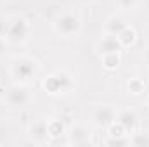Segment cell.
<instances>
[{"instance_id":"obj_1","label":"cell","mask_w":149,"mask_h":147,"mask_svg":"<svg viewBox=\"0 0 149 147\" xmlns=\"http://www.w3.org/2000/svg\"><path fill=\"white\" fill-rule=\"evenodd\" d=\"M42 87L49 95L59 97V95L71 94L76 83H74V76L68 69H56L42 81Z\"/></svg>"},{"instance_id":"obj_2","label":"cell","mask_w":149,"mask_h":147,"mask_svg":"<svg viewBox=\"0 0 149 147\" xmlns=\"http://www.w3.org/2000/svg\"><path fill=\"white\" fill-rule=\"evenodd\" d=\"M40 71V64L37 59L30 55H19L14 57L10 62V76L16 80V83H30L37 78Z\"/></svg>"},{"instance_id":"obj_3","label":"cell","mask_w":149,"mask_h":147,"mask_svg":"<svg viewBox=\"0 0 149 147\" xmlns=\"http://www.w3.org/2000/svg\"><path fill=\"white\" fill-rule=\"evenodd\" d=\"M54 31L59 35L61 38H76L81 33L83 23L80 19L78 14L74 12H64L61 16H57L52 23Z\"/></svg>"},{"instance_id":"obj_4","label":"cell","mask_w":149,"mask_h":147,"mask_svg":"<svg viewBox=\"0 0 149 147\" xmlns=\"http://www.w3.org/2000/svg\"><path fill=\"white\" fill-rule=\"evenodd\" d=\"M31 92L24 83H16L12 85L3 97V102L9 109H24L26 106H30L31 102Z\"/></svg>"},{"instance_id":"obj_5","label":"cell","mask_w":149,"mask_h":147,"mask_svg":"<svg viewBox=\"0 0 149 147\" xmlns=\"http://www.w3.org/2000/svg\"><path fill=\"white\" fill-rule=\"evenodd\" d=\"M31 35V24L26 17H12L9 21V26H7V33L5 38L7 42L10 43H24L28 42V38Z\"/></svg>"},{"instance_id":"obj_6","label":"cell","mask_w":149,"mask_h":147,"mask_svg":"<svg viewBox=\"0 0 149 147\" xmlns=\"http://www.w3.org/2000/svg\"><path fill=\"white\" fill-rule=\"evenodd\" d=\"M116 109L109 106V104H97L94 109H92V114H90V121L94 126L97 128H108L111 123L116 121Z\"/></svg>"},{"instance_id":"obj_7","label":"cell","mask_w":149,"mask_h":147,"mask_svg":"<svg viewBox=\"0 0 149 147\" xmlns=\"http://www.w3.org/2000/svg\"><path fill=\"white\" fill-rule=\"evenodd\" d=\"M28 137H30L31 142H35L38 146H43V144L50 142V135H49V130H47V119L45 118H38L37 121H33L28 126Z\"/></svg>"},{"instance_id":"obj_8","label":"cell","mask_w":149,"mask_h":147,"mask_svg":"<svg viewBox=\"0 0 149 147\" xmlns=\"http://www.w3.org/2000/svg\"><path fill=\"white\" fill-rule=\"evenodd\" d=\"M116 121L125 128V132L130 135V133H135L141 126V119H139V114L134 109H123L116 114Z\"/></svg>"},{"instance_id":"obj_9","label":"cell","mask_w":149,"mask_h":147,"mask_svg":"<svg viewBox=\"0 0 149 147\" xmlns=\"http://www.w3.org/2000/svg\"><path fill=\"white\" fill-rule=\"evenodd\" d=\"M71 146H90V132L85 125H73L68 132Z\"/></svg>"},{"instance_id":"obj_10","label":"cell","mask_w":149,"mask_h":147,"mask_svg":"<svg viewBox=\"0 0 149 147\" xmlns=\"http://www.w3.org/2000/svg\"><path fill=\"white\" fill-rule=\"evenodd\" d=\"M121 49H123V47H121L120 40L114 37V35H109V33H106L104 37L101 38V40L97 42V47H95V50H97L99 55H104V54H114V52H120Z\"/></svg>"},{"instance_id":"obj_11","label":"cell","mask_w":149,"mask_h":147,"mask_svg":"<svg viewBox=\"0 0 149 147\" xmlns=\"http://www.w3.org/2000/svg\"><path fill=\"white\" fill-rule=\"evenodd\" d=\"M47 130H49L50 140L61 139L63 135L68 133V128H66V125H64V121L61 118H49L47 119Z\"/></svg>"},{"instance_id":"obj_12","label":"cell","mask_w":149,"mask_h":147,"mask_svg":"<svg viewBox=\"0 0 149 147\" xmlns=\"http://www.w3.org/2000/svg\"><path fill=\"white\" fill-rule=\"evenodd\" d=\"M127 26H128V24L125 23V19H123V17H120V16H111V17L106 21V33L118 37V35H120Z\"/></svg>"},{"instance_id":"obj_13","label":"cell","mask_w":149,"mask_h":147,"mask_svg":"<svg viewBox=\"0 0 149 147\" xmlns=\"http://www.w3.org/2000/svg\"><path fill=\"white\" fill-rule=\"evenodd\" d=\"M101 62H102V68H104V69H108V71H114V69H118V66L121 64L120 52L101 55Z\"/></svg>"},{"instance_id":"obj_14","label":"cell","mask_w":149,"mask_h":147,"mask_svg":"<svg viewBox=\"0 0 149 147\" xmlns=\"http://www.w3.org/2000/svg\"><path fill=\"white\" fill-rule=\"evenodd\" d=\"M116 38L120 40L121 47H132V45H135V42H137V31H135L132 26H127Z\"/></svg>"},{"instance_id":"obj_15","label":"cell","mask_w":149,"mask_h":147,"mask_svg":"<svg viewBox=\"0 0 149 147\" xmlns=\"http://www.w3.org/2000/svg\"><path fill=\"white\" fill-rule=\"evenodd\" d=\"M130 146L134 147H149V133L135 132L130 137Z\"/></svg>"},{"instance_id":"obj_16","label":"cell","mask_w":149,"mask_h":147,"mask_svg":"<svg viewBox=\"0 0 149 147\" xmlns=\"http://www.w3.org/2000/svg\"><path fill=\"white\" fill-rule=\"evenodd\" d=\"M127 90L132 95H139V94L144 92V81L141 78H130L128 83H127Z\"/></svg>"},{"instance_id":"obj_17","label":"cell","mask_w":149,"mask_h":147,"mask_svg":"<svg viewBox=\"0 0 149 147\" xmlns=\"http://www.w3.org/2000/svg\"><path fill=\"white\" fill-rule=\"evenodd\" d=\"M106 146L111 147H127L130 146V135H123V137H109Z\"/></svg>"},{"instance_id":"obj_18","label":"cell","mask_w":149,"mask_h":147,"mask_svg":"<svg viewBox=\"0 0 149 147\" xmlns=\"http://www.w3.org/2000/svg\"><path fill=\"white\" fill-rule=\"evenodd\" d=\"M141 0H116V5L120 10H125V12H130V10H135L139 7Z\"/></svg>"},{"instance_id":"obj_19","label":"cell","mask_w":149,"mask_h":147,"mask_svg":"<svg viewBox=\"0 0 149 147\" xmlns=\"http://www.w3.org/2000/svg\"><path fill=\"white\" fill-rule=\"evenodd\" d=\"M108 133H109V137H123V135H128V133L125 132V128H123L118 121H114V123H111V125L108 126Z\"/></svg>"},{"instance_id":"obj_20","label":"cell","mask_w":149,"mask_h":147,"mask_svg":"<svg viewBox=\"0 0 149 147\" xmlns=\"http://www.w3.org/2000/svg\"><path fill=\"white\" fill-rule=\"evenodd\" d=\"M7 26H9V21H7L5 17L0 16V37H5V33H7Z\"/></svg>"},{"instance_id":"obj_21","label":"cell","mask_w":149,"mask_h":147,"mask_svg":"<svg viewBox=\"0 0 149 147\" xmlns=\"http://www.w3.org/2000/svg\"><path fill=\"white\" fill-rule=\"evenodd\" d=\"M5 54H7V42H5L3 37H0V59H2Z\"/></svg>"},{"instance_id":"obj_22","label":"cell","mask_w":149,"mask_h":147,"mask_svg":"<svg viewBox=\"0 0 149 147\" xmlns=\"http://www.w3.org/2000/svg\"><path fill=\"white\" fill-rule=\"evenodd\" d=\"M144 61H146V64L149 66V45L146 47V50H144Z\"/></svg>"},{"instance_id":"obj_23","label":"cell","mask_w":149,"mask_h":147,"mask_svg":"<svg viewBox=\"0 0 149 147\" xmlns=\"http://www.w3.org/2000/svg\"><path fill=\"white\" fill-rule=\"evenodd\" d=\"M76 3H80V5H88V3H92L94 0H74Z\"/></svg>"},{"instance_id":"obj_24","label":"cell","mask_w":149,"mask_h":147,"mask_svg":"<svg viewBox=\"0 0 149 147\" xmlns=\"http://www.w3.org/2000/svg\"><path fill=\"white\" fill-rule=\"evenodd\" d=\"M146 106H148V109H149V95L146 97Z\"/></svg>"},{"instance_id":"obj_25","label":"cell","mask_w":149,"mask_h":147,"mask_svg":"<svg viewBox=\"0 0 149 147\" xmlns=\"http://www.w3.org/2000/svg\"><path fill=\"white\" fill-rule=\"evenodd\" d=\"M0 2H2V0H0Z\"/></svg>"}]
</instances>
